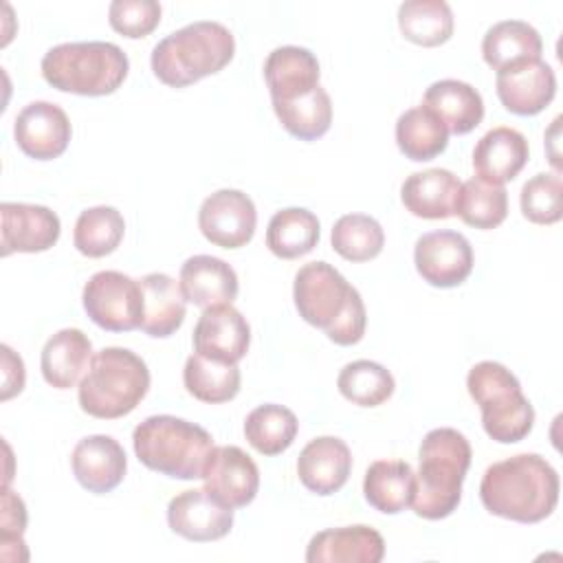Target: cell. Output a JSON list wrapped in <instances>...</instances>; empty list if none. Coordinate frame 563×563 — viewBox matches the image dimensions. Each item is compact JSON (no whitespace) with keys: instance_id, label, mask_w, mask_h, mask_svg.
<instances>
[{"instance_id":"obj_15","label":"cell","mask_w":563,"mask_h":563,"mask_svg":"<svg viewBox=\"0 0 563 563\" xmlns=\"http://www.w3.org/2000/svg\"><path fill=\"white\" fill-rule=\"evenodd\" d=\"M2 229L0 246L2 255L11 253H40L48 251L62 233V224L55 211L44 205L29 202H2L0 205Z\"/></svg>"},{"instance_id":"obj_26","label":"cell","mask_w":563,"mask_h":563,"mask_svg":"<svg viewBox=\"0 0 563 563\" xmlns=\"http://www.w3.org/2000/svg\"><path fill=\"white\" fill-rule=\"evenodd\" d=\"M422 106L429 108L453 134H468L484 119L482 95L460 79L433 81L424 90Z\"/></svg>"},{"instance_id":"obj_5","label":"cell","mask_w":563,"mask_h":563,"mask_svg":"<svg viewBox=\"0 0 563 563\" xmlns=\"http://www.w3.org/2000/svg\"><path fill=\"white\" fill-rule=\"evenodd\" d=\"M141 464L174 479H202L213 438L200 424L176 416H150L132 433Z\"/></svg>"},{"instance_id":"obj_7","label":"cell","mask_w":563,"mask_h":563,"mask_svg":"<svg viewBox=\"0 0 563 563\" xmlns=\"http://www.w3.org/2000/svg\"><path fill=\"white\" fill-rule=\"evenodd\" d=\"M128 55L112 42H64L42 57L44 79L62 90L84 97L114 92L128 77Z\"/></svg>"},{"instance_id":"obj_20","label":"cell","mask_w":563,"mask_h":563,"mask_svg":"<svg viewBox=\"0 0 563 563\" xmlns=\"http://www.w3.org/2000/svg\"><path fill=\"white\" fill-rule=\"evenodd\" d=\"M460 194V178L442 167L413 172L400 187V200L405 209L424 220H444L455 216Z\"/></svg>"},{"instance_id":"obj_18","label":"cell","mask_w":563,"mask_h":563,"mask_svg":"<svg viewBox=\"0 0 563 563\" xmlns=\"http://www.w3.org/2000/svg\"><path fill=\"white\" fill-rule=\"evenodd\" d=\"M75 479L95 495L114 490L128 468L125 451L112 435H86L81 438L70 455Z\"/></svg>"},{"instance_id":"obj_23","label":"cell","mask_w":563,"mask_h":563,"mask_svg":"<svg viewBox=\"0 0 563 563\" xmlns=\"http://www.w3.org/2000/svg\"><path fill=\"white\" fill-rule=\"evenodd\" d=\"M185 301L200 306L233 303L238 297V275L231 264L213 255H194L180 266L178 277Z\"/></svg>"},{"instance_id":"obj_40","label":"cell","mask_w":563,"mask_h":563,"mask_svg":"<svg viewBox=\"0 0 563 563\" xmlns=\"http://www.w3.org/2000/svg\"><path fill=\"white\" fill-rule=\"evenodd\" d=\"M521 213L534 224H554L563 216V183L559 174H534L519 196Z\"/></svg>"},{"instance_id":"obj_17","label":"cell","mask_w":563,"mask_h":563,"mask_svg":"<svg viewBox=\"0 0 563 563\" xmlns=\"http://www.w3.org/2000/svg\"><path fill=\"white\" fill-rule=\"evenodd\" d=\"M495 86L501 106L519 117L539 114L556 95L554 70L543 59H530L499 70Z\"/></svg>"},{"instance_id":"obj_2","label":"cell","mask_w":563,"mask_h":563,"mask_svg":"<svg viewBox=\"0 0 563 563\" xmlns=\"http://www.w3.org/2000/svg\"><path fill=\"white\" fill-rule=\"evenodd\" d=\"M292 299L299 317L321 328L336 345H354L365 334L367 312L354 286L328 262L303 264L295 275Z\"/></svg>"},{"instance_id":"obj_34","label":"cell","mask_w":563,"mask_h":563,"mask_svg":"<svg viewBox=\"0 0 563 563\" xmlns=\"http://www.w3.org/2000/svg\"><path fill=\"white\" fill-rule=\"evenodd\" d=\"M398 26L418 46H440L453 35V13L444 0H407L398 7Z\"/></svg>"},{"instance_id":"obj_22","label":"cell","mask_w":563,"mask_h":563,"mask_svg":"<svg viewBox=\"0 0 563 563\" xmlns=\"http://www.w3.org/2000/svg\"><path fill=\"white\" fill-rule=\"evenodd\" d=\"M528 141L526 136L515 128H493L488 130L473 150V169L477 178L504 185L512 180L523 165L528 163Z\"/></svg>"},{"instance_id":"obj_21","label":"cell","mask_w":563,"mask_h":563,"mask_svg":"<svg viewBox=\"0 0 563 563\" xmlns=\"http://www.w3.org/2000/svg\"><path fill=\"white\" fill-rule=\"evenodd\" d=\"M385 556L380 532L369 526H343L317 532L308 548V563H378Z\"/></svg>"},{"instance_id":"obj_24","label":"cell","mask_w":563,"mask_h":563,"mask_svg":"<svg viewBox=\"0 0 563 563\" xmlns=\"http://www.w3.org/2000/svg\"><path fill=\"white\" fill-rule=\"evenodd\" d=\"M319 62L303 46H279L264 62V77L271 101H290L319 86Z\"/></svg>"},{"instance_id":"obj_25","label":"cell","mask_w":563,"mask_h":563,"mask_svg":"<svg viewBox=\"0 0 563 563\" xmlns=\"http://www.w3.org/2000/svg\"><path fill=\"white\" fill-rule=\"evenodd\" d=\"M92 361V343L79 328L55 332L42 347L40 367L44 380L55 389H70L86 376Z\"/></svg>"},{"instance_id":"obj_28","label":"cell","mask_w":563,"mask_h":563,"mask_svg":"<svg viewBox=\"0 0 563 563\" xmlns=\"http://www.w3.org/2000/svg\"><path fill=\"white\" fill-rule=\"evenodd\" d=\"M543 42L539 31L523 20H501L493 24L482 40L484 62L493 70H504L521 62L541 59Z\"/></svg>"},{"instance_id":"obj_16","label":"cell","mask_w":563,"mask_h":563,"mask_svg":"<svg viewBox=\"0 0 563 563\" xmlns=\"http://www.w3.org/2000/svg\"><path fill=\"white\" fill-rule=\"evenodd\" d=\"M251 328L231 303L209 306L194 328V350L211 361L238 363L246 356Z\"/></svg>"},{"instance_id":"obj_19","label":"cell","mask_w":563,"mask_h":563,"mask_svg":"<svg viewBox=\"0 0 563 563\" xmlns=\"http://www.w3.org/2000/svg\"><path fill=\"white\" fill-rule=\"evenodd\" d=\"M352 471V453L341 438L321 435L310 440L297 460V475L301 484L317 495H332L341 490Z\"/></svg>"},{"instance_id":"obj_29","label":"cell","mask_w":563,"mask_h":563,"mask_svg":"<svg viewBox=\"0 0 563 563\" xmlns=\"http://www.w3.org/2000/svg\"><path fill=\"white\" fill-rule=\"evenodd\" d=\"M416 493V473L409 462L378 460L365 471L363 495L372 508L385 515H398L411 506Z\"/></svg>"},{"instance_id":"obj_31","label":"cell","mask_w":563,"mask_h":563,"mask_svg":"<svg viewBox=\"0 0 563 563\" xmlns=\"http://www.w3.org/2000/svg\"><path fill=\"white\" fill-rule=\"evenodd\" d=\"M319 220L312 211L288 207L277 211L266 229V246L282 260H297L319 242Z\"/></svg>"},{"instance_id":"obj_37","label":"cell","mask_w":563,"mask_h":563,"mask_svg":"<svg viewBox=\"0 0 563 563\" xmlns=\"http://www.w3.org/2000/svg\"><path fill=\"white\" fill-rule=\"evenodd\" d=\"M336 387L354 405L378 407L394 394V376L376 361H352L343 365L336 378Z\"/></svg>"},{"instance_id":"obj_9","label":"cell","mask_w":563,"mask_h":563,"mask_svg":"<svg viewBox=\"0 0 563 563\" xmlns=\"http://www.w3.org/2000/svg\"><path fill=\"white\" fill-rule=\"evenodd\" d=\"M84 310L108 332H130L143 319V288L119 271H99L84 286Z\"/></svg>"},{"instance_id":"obj_33","label":"cell","mask_w":563,"mask_h":563,"mask_svg":"<svg viewBox=\"0 0 563 563\" xmlns=\"http://www.w3.org/2000/svg\"><path fill=\"white\" fill-rule=\"evenodd\" d=\"M273 110L284 130L299 141L321 139L332 123V101L321 86L290 101H273Z\"/></svg>"},{"instance_id":"obj_39","label":"cell","mask_w":563,"mask_h":563,"mask_svg":"<svg viewBox=\"0 0 563 563\" xmlns=\"http://www.w3.org/2000/svg\"><path fill=\"white\" fill-rule=\"evenodd\" d=\"M508 194L504 185H493L482 178L462 183L457 213L464 224L475 229H495L506 220Z\"/></svg>"},{"instance_id":"obj_3","label":"cell","mask_w":563,"mask_h":563,"mask_svg":"<svg viewBox=\"0 0 563 563\" xmlns=\"http://www.w3.org/2000/svg\"><path fill=\"white\" fill-rule=\"evenodd\" d=\"M416 493L411 508L422 519L449 517L462 499V482L471 466V444L457 429H431L418 451Z\"/></svg>"},{"instance_id":"obj_30","label":"cell","mask_w":563,"mask_h":563,"mask_svg":"<svg viewBox=\"0 0 563 563\" xmlns=\"http://www.w3.org/2000/svg\"><path fill=\"white\" fill-rule=\"evenodd\" d=\"M398 150L411 161H431L446 150V125L424 106L405 110L396 121Z\"/></svg>"},{"instance_id":"obj_10","label":"cell","mask_w":563,"mask_h":563,"mask_svg":"<svg viewBox=\"0 0 563 563\" xmlns=\"http://www.w3.org/2000/svg\"><path fill=\"white\" fill-rule=\"evenodd\" d=\"M198 227L211 244L222 249H240L253 240L257 211L244 191L218 189L202 200Z\"/></svg>"},{"instance_id":"obj_12","label":"cell","mask_w":563,"mask_h":563,"mask_svg":"<svg viewBox=\"0 0 563 563\" xmlns=\"http://www.w3.org/2000/svg\"><path fill=\"white\" fill-rule=\"evenodd\" d=\"M167 523L187 541H218L233 528V508L205 488L183 490L167 506Z\"/></svg>"},{"instance_id":"obj_27","label":"cell","mask_w":563,"mask_h":563,"mask_svg":"<svg viewBox=\"0 0 563 563\" xmlns=\"http://www.w3.org/2000/svg\"><path fill=\"white\" fill-rule=\"evenodd\" d=\"M139 282L143 288V319L139 328L154 339L172 336L187 314L180 284L165 273H147Z\"/></svg>"},{"instance_id":"obj_1","label":"cell","mask_w":563,"mask_h":563,"mask_svg":"<svg viewBox=\"0 0 563 563\" xmlns=\"http://www.w3.org/2000/svg\"><path fill=\"white\" fill-rule=\"evenodd\" d=\"M559 488V475L545 457L519 453L484 471L479 499L490 515L519 523H537L556 508Z\"/></svg>"},{"instance_id":"obj_43","label":"cell","mask_w":563,"mask_h":563,"mask_svg":"<svg viewBox=\"0 0 563 563\" xmlns=\"http://www.w3.org/2000/svg\"><path fill=\"white\" fill-rule=\"evenodd\" d=\"M2 400L20 394L24 387V363L22 358L9 347L2 345Z\"/></svg>"},{"instance_id":"obj_32","label":"cell","mask_w":563,"mask_h":563,"mask_svg":"<svg viewBox=\"0 0 563 563\" xmlns=\"http://www.w3.org/2000/svg\"><path fill=\"white\" fill-rule=\"evenodd\" d=\"M240 367L238 363L211 361L202 354H191L183 369L185 389L202 402L218 405L233 400L240 391Z\"/></svg>"},{"instance_id":"obj_38","label":"cell","mask_w":563,"mask_h":563,"mask_svg":"<svg viewBox=\"0 0 563 563\" xmlns=\"http://www.w3.org/2000/svg\"><path fill=\"white\" fill-rule=\"evenodd\" d=\"M332 249L347 262L374 260L385 246V233L378 220L365 213L341 216L332 227Z\"/></svg>"},{"instance_id":"obj_36","label":"cell","mask_w":563,"mask_h":563,"mask_svg":"<svg viewBox=\"0 0 563 563\" xmlns=\"http://www.w3.org/2000/svg\"><path fill=\"white\" fill-rule=\"evenodd\" d=\"M125 220L114 207L84 209L75 222L73 244L86 257L110 255L123 240Z\"/></svg>"},{"instance_id":"obj_4","label":"cell","mask_w":563,"mask_h":563,"mask_svg":"<svg viewBox=\"0 0 563 563\" xmlns=\"http://www.w3.org/2000/svg\"><path fill=\"white\" fill-rule=\"evenodd\" d=\"M235 53L233 33L213 20L191 22L165 35L152 48L154 75L172 88H185L198 79L220 73Z\"/></svg>"},{"instance_id":"obj_13","label":"cell","mask_w":563,"mask_h":563,"mask_svg":"<svg viewBox=\"0 0 563 563\" xmlns=\"http://www.w3.org/2000/svg\"><path fill=\"white\" fill-rule=\"evenodd\" d=\"M73 128L68 114L51 101H31L13 125L18 147L35 161H53L66 152Z\"/></svg>"},{"instance_id":"obj_6","label":"cell","mask_w":563,"mask_h":563,"mask_svg":"<svg viewBox=\"0 0 563 563\" xmlns=\"http://www.w3.org/2000/svg\"><path fill=\"white\" fill-rule=\"evenodd\" d=\"M150 389L145 361L128 347H103L92 354L79 383V407L95 418L114 420L136 409Z\"/></svg>"},{"instance_id":"obj_11","label":"cell","mask_w":563,"mask_h":563,"mask_svg":"<svg viewBox=\"0 0 563 563\" xmlns=\"http://www.w3.org/2000/svg\"><path fill=\"white\" fill-rule=\"evenodd\" d=\"M413 262L427 284L435 288H453L471 275L473 249L457 231H429L416 240Z\"/></svg>"},{"instance_id":"obj_8","label":"cell","mask_w":563,"mask_h":563,"mask_svg":"<svg viewBox=\"0 0 563 563\" xmlns=\"http://www.w3.org/2000/svg\"><path fill=\"white\" fill-rule=\"evenodd\" d=\"M471 398L482 409L484 431L501 444L523 440L534 424V409L517 376L497 361H482L466 376Z\"/></svg>"},{"instance_id":"obj_42","label":"cell","mask_w":563,"mask_h":563,"mask_svg":"<svg viewBox=\"0 0 563 563\" xmlns=\"http://www.w3.org/2000/svg\"><path fill=\"white\" fill-rule=\"evenodd\" d=\"M26 526L24 501L4 484L2 488V537L0 539H22Z\"/></svg>"},{"instance_id":"obj_41","label":"cell","mask_w":563,"mask_h":563,"mask_svg":"<svg viewBox=\"0 0 563 563\" xmlns=\"http://www.w3.org/2000/svg\"><path fill=\"white\" fill-rule=\"evenodd\" d=\"M108 20L125 37H145L161 22V4L156 0H114L110 2Z\"/></svg>"},{"instance_id":"obj_14","label":"cell","mask_w":563,"mask_h":563,"mask_svg":"<svg viewBox=\"0 0 563 563\" xmlns=\"http://www.w3.org/2000/svg\"><path fill=\"white\" fill-rule=\"evenodd\" d=\"M205 490L229 508L251 504L260 488V471L253 457L240 446H216L202 473Z\"/></svg>"},{"instance_id":"obj_35","label":"cell","mask_w":563,"mask_h":563,"mask_svg":"<svg viewBox=\"0 0 563 563\" xmlns=\"http://www.w3.org/2000/svg\"><path fill=\"white\" fill-rule=\"evenodd\" d=\"M297 429V416L288 407L275 402L255 407L244 420V435L262 455L284 453L295 442Z\"/></svg>"}]
</instances>
